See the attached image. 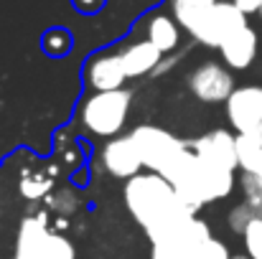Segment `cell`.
I'll list each match as a JSON object with an SVG mask.
<instances>
[{"mask_svg":"<svg viewBox=\"0 0 262 259\" xmlns=\"http://www.w3.org/2000/svg\"><path fill=\"white\" fill-rule=\"evenodd\" d=\"M122 198L150 244L168 237L196 216V211L183 203L178 191L158 173H138L130 178L125 183Z\"/></svg>","mask_w":262,"mask_h":259,"instance_id":"obj_1","label":"cell"},{"mask_svg":"<svg viewBox=\"0 0 262 259\" xmlns=\"http://www.w3.org/2000/svg\"><path fill=\"white\" fill-rule=\"evenodd\" d=\"M130 135H133V140H135V145L140 150L143 168L163 175L166 180L173 178L176 171L181 168V163L186 160L188 150H191L188 143L178 140L168 130H161L156 125H140Z\"/></svg>","mask_w":262,"mask_h":259,"instance_id":"obj_2","label":"cell"},{"mask_svg":"<svg viewBox=\"0 0 262 259\" xmlns=\"http://www.w3.org/2000/svg\"><path fill=\"white\" fill-rule=\"evenodd\" d=\"M133 94L127 89L94 91L82 102V125L97 137H112L125 127Z\"/></svg>","mask_w":262,"mask_h":259,"instance_id":"obj_3","label":"cell"},{"mask_svg":"<svg viewBox=\"0 0 262 259\" xmlns=\"http://www.w3.org/2000/svg\"><path fill=\"white\" fill-rule=\"evenodd\" d=\"M209 239H211L209 224L201 221L199 216H193L181 229H176L168 237L153 242L150 259H201Z\"/></svg>","mask_w":262,"mask_h":259,"instance_id":"obj_4","label":"cell"},{"mask_svg":"<svg viewBox=\"0 0 262 259\" xmlns=\"http://www.w3.org/2000/svg\"><path fill=\"white\" fill-rule=\"evenodd\" d=\"M227 104V120L237 135L262 137V86H239L232 91Z\"/></svg>","mask_w":262,"mask_h":259,"instance_id":"obj_5","label":"cell"},{"mask_svg":"<svg viewBox=\"0 0 262 259\" xmlns=\"http://www.w3.org/2000/svg\"><path fill=\"white\" fill-rule=\"evenodd\" d=\"M188 89L201 102H209V104L227 102L234 91V79L222 64L206 61L199 69H193V74L188 77Z\"/></svg>","mask_w":262,"mask_h":259,"instance_id":"obj_6","label":"cell"},{"mask_svg":"<svg viewBox=\"0 0 262 259\" xmlns=\"http://www.w3.org/2000/svg\"><path fill=\"white\" fill-rule=\"evenodd\" d=\"M188 148L206 163L227 168V171H237L239 160H237V137L227 130H211L196 140L188 143Z\"/></svg>","mask_w":262,"mask_h":259,"instance_id":"obj_7","label":"cell"},{"mask_svg":"<svg viewBox=\"0 0 262 259\" xmlns=\"http://www.w3.org/2000/svg\"><path fill=\"white\" fill-rule=\"evenodd\" d=\"M102 166L104 171L120 180H130L135 178L143 168V158L140 150L133 140V135L127 137H112L104 148H102Z\"/></svg>","mask_w":262,"mask_h":259,"instance_id":"obj_8","label":"cell"},{"mask_svg":"<svg viewBox=\"0 0 262 259\" xmlns=\"http://www.w3.org/2000/svg\"><path fill=\"white\" fill-rule=\"evenodd\" d=\"M216 3L219 0H173V18L199 43L209 46V20Z\"/></svg>","mask_w":262,"mask_h":259,"instance_id":"obj_9","label":"cell"},{"mask_svg":"<svg viewBox=\"0 0 262 259\" xmlns=\"http://www.w3.org/2000/svg\"><path fill=\"white\" fill-rule=\"evenodd\" d=\"M219 51L229 69H247L257 56V33L250 26H245L232 36H227L219 43Z\"/></svg>","mask_w":262,"mask_h":259,"instance_id":"obj_10","label":"cell"},{"mask_svg":"<svg viewBox=\"0 0 262 259\" xmlns=\"http://www.w3.org/2000/svg\"><path fill=\"white\" fill-rule=\"evenodd\" d=\"M87 82L94 91H112V89H122L127 82V74L122 69L120 54H104L97 56L87 69Z\"/></svg>","mask_w":262,"mask_h":259,"instance_id":"obj_11","label":"cell"},{"mask_svg":"<svg viewBox=\"0 0 262 259\" xmlns=\"http://www.w3.org/2000/svg\"><path fill=\"white\" fill-rule=\"evenodd\" d=\"M161 56H163V51L156 49L148 38L145 41H138V43H130L127 49L120 51V61H122V69H125L127 79H135V77H143V74L156 72L158 64L163 61Z\"/></svg>","mask_w":262,"mask_h":259,"instance_id":"obj_12","label":"cell"},{"mask_svg":"<svg viewBox=\"0 0 262 259\" xmlns=\"http://www.w3.org/2000/svg\"><path fill=\"white\" fill-rule=\"evenodd\" d=\"M49 234L51 231H49L46 216H26L15 237V257L13 259H38Z\"/></svg>","mask_w":262,"mask_h":259,"instance_id":"obj_13","label":"cell"},{"mask_svg":"<svg viewBox=\"0 0 262 259\" xmlns=\"http://www.w3.org/2000/svg\"><path fill=\"white\" fill-rule=\"evenodd\" d=\"M245 26H247V15L234 3H216L211 8V20H209V38H211L209 46L219 49V43L227 36H232L234 31H239Z\"/></svg>","mask_w":262,"mask_h":259,"instance_id":"obj_14","label":"cell"},{"mask_svg":"<svg viewBox=\"0 0 262 259\" xmlns=\"http://www.w3.org/2000/svg\"><path fill=\"white\" fill-rule=\"evenodd\" d=\"M148 41L161 49L163 54L176 51L178 49V41H181V33H178V26L176 20H171L168 15H156L150 23H148Z\"/></svg>","mask_w":262,"mask_h":259,"instance_id":"obj_15","label":"cell"},{"mask_svg":"<svg viewBox=\"0 0 262 259\" xmlns=\"http://www.w3.org/2000/svg\"><path fill=\"white\" fill-rule=\"evenodd\" d=\"M51 185H54V180H51V175H46V173H23V178H20V183H18L20 193H23L28 201L43 198V196L51 191Z\"/></svg>","mask_w":262,"mask_h":259,"instance_id":"obj_16","label":"cell"},{"mask_svg":"<svg viewBox=\"0 0 262 259\" xmlns=\"http://www.w3.org/2000/svg\"><path fill=\"white\" fill-rule=\"evenodd\" d=\"M74 247H72V242L67 239V237H61V234H49V239H46V244H43V249H41V254L38 259H74Z\"/></svg>","mask_w":262,"mask_h":259,"instance_id":"obj_17","label":"cell"},{"mask_svg":"<svg viewBox=\"0 0 262 259\" xmlns=\"http://www.w3.org/2000/svg\"><path fill=\"white\" fill-rule=\"evenodd\" d=\"M239 183H242L245 203L255 211V216H257V219H262V183H260V178H257V175H252V173H242Z\"/></svg>","mask_w":262,"mask_h":259,"instance_id":"obj_18","label":"cell"},{"mask_svg":"<svg viewBox=\"0 0 262 259\" xmlns=\"http://www.w3.org/2000/svg\"><path fill=\"white\" fill-rule=\"evenodd\" d=\"M72 49V36L61 28H54L43 36V51L51 54V56H64L67 51Z\"/></svg>","mask_w":262,"mask_h":259,"instance_id":"obj_19","label":"cell"},{"mask_svg":"<svg viewBox=\"0 0 262 259\" xmlns=\"http://www.w3.org/2000/svg\"><path fill=\"white\" fill-rule=\"evenodd\" d=\"M242 239H245L247 257L250 259H262V219H252V224L245 229Z\"/></svg>","mask_w":262,"mask_h":259,"instance_id":"obj_20","label":"cell"},{"mask_svg":"<svg viewBox=\"0 0 262 259\" xmlns=\"http://www.w3.org/2000/svg\"><path fill=\"white\" fill-rule=\"evenodd\" d=\"M252 219H257L255 216V211L242 201L239 206H234L232 211H229V216H227V221H229V229L234 231V234H245V229L252 224Z\"/></svg>","mask_w":262,"mask_h":259,"instance_id":"obj_21","label":"cell"},{"mask_svg":"<svg viewBox=\"0 0 262 259\" xmlns=\"http://www.w3.org/2000/svg\"><path fill=\"white\" fill-rule=\"evenodd\" d=\"M201 259H232L229 254V249H227V244H222L219 239H209V244H206V249H204V257Z\"/></svg>","mask_w":262,"mask_h":259,"instance_id":"obj_22","label":"cell"},{"mask_svg":"<svg viewBox=\"0 0 262 259\" xmlns=\"http://www.w3.org/2000/svg\"><path fill=\"white\" fill-rule=\"evenodd\" d=\"M51 206H54L56 211H67V214H72V211L77 208V198H74L72 193H59L56 198H51Z\"/></svg>","mask_w":262,"mask_h":259,"instance_id":"obj_23","label":"cell"},{"mask_svg":"<svg viewBox=\"0 0 262 259\" xmlns=\"http://www.w3.org/2000/svg\"><path fill=\"white\" fill-rule=\"evenodd\" d=\"M245 15H250V13H260V5L262 0H232Z\"/></svg>","mask_w":262,"mask_h":259,"instance_id":"obj_24","label":"cell"},{"mask_svg":"<svg viewBox=\"0 0 262 259\" xmlns=\"http://www.w3.org/2000/svg\"><path fill=\"white\" fill-rule=\"evenodd\" d=\"M74 3H77V8H79V10H87V13L97 10V8L102 5V0H74Z\"/></svg>","mask_w":262,"mask_h":259,"instance_id":"obj_25","label":"cell"},{"mask_svg":"<svg viewBox=\"0 0 262 259\" xmlns=\"http://www.w3.org/2000/svg\"><path fill=\"white\" fill-rule=\"evenodd\" d=\"M232 259H250V257H247V254H234Z\"/></svg>","mask_w":262,"mask_h":259,"instance_id":"obj_26","label":"cell"},{"mask_svg":"<svg viewBox=\"0 0 262 259\" xmlns=\"http://www.w3.org/2000/svg\"><path fill=\"white\" fill-rule=\"evenodd\" d=\"M260 18H262V5H260Z\"/></svg>","mask_w":262,"mask_h":259,"instance_id":"obj_27","label":"cell"}]
</instances>
